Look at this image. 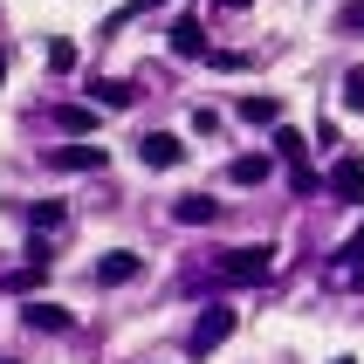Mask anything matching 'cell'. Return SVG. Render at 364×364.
I'll return each mask as SVG.
<instances>
[{
  "label": "cell",
  "instance_id": "6da1fadb",
  "mask_svg": "<svg viewBox=\"0 0 364 364\" xmlns=\"http://www.w3.org/2000/svg\"><path fill=\"white\" fill-rule=\"evenodd\" d=\"M213 275H220V282H234V289H247V282H268V275H275V247H227L220 262H213Z\"/></svg>",
  "mask_w": 364,
  "mask_h": 364
},
{
  "label": "cell",
  "instance_id": "7a4b0ae2",
  "mask_svg": "<svg viewBox=\"0 0 364 364\" xmlns=\"http://www.w3.org/2000/svg\"><path fill=\"white\" fill-rule=\"evenodd\" d=\"M234 323H241V316H234L227 303H206V309H200V323H193V337H186V350H193V358H213V350L234 337Z\"/></svg>",
  "mask_w": 364,
  "mask_h": 364
},
{
  "label": "cell",
  "instance_id": "3957f363",
  "mask_svg": "<svg viewBox=\"0 0 364 364\" xmlns=\"http://www.w3.org/2000/svg\"><path fill=\"white\" fill-rule=\"evenodd\" d=\"M138 165H151V172L186 165V138H172V131H144V138H138Z\"/></svg>",
  "mask_w": 364,
  "mask_h": 364
},
{
  "label": "cell",
  "instance_id": "277c9868",
  "mask_svg": "<svg viewBox=\"0 0 364 364\" xmlns=\"http://www.w3.org/2000/svg\"><path fill=\"white\" fill-rule=\"evenodd\" d=\"M144 275V255H131V247H110L97 262V289H124V282H138Z\"/></svg>",
  "mask_w": 364,
  "mask_h": 364
},
{
  "label": "cell",
  "instance_id": "5b68a950",
  "mask_svg": "<svg viewBox=\"0 0 364 364\" xmlns=\"http://www.w3.org/2000/svg\"><path fill=\"white\" fill-rule=\"evenodd\" d=\"M323 186H330V200H344V206H364V159H337Z\"/></svg>",
  "mask_w": 364,
  "mask_h": 364
},
{
  "label": "cell",
  "instance_id": "8992f818",
  "mask_svg": "<svg viewBox=\"0 0 364 364\" xmlns=\"http://www.w3.org/2000/svg\"><path fill=\"white\" fill-rule=\"evenodd\" d=\"M48 165L55 172H103V144H62V151H48Z\"/></svg>",
  "mask_w": 364,
  "mask_h": 364
},
{
  "label": "cell",
  "instance_id": "52a82bcc",
  "mask_svg": "<svg viewBox=\"0 0 364 364\" xmlns=\"http://www.w3.org/2000/svg\"><path fill=\"white\" fill-rule=\"evenodd\" d=\"M172 55H179V62L206 55V28H200V14H179V21H172Z\"/></svg>",
  "mask_w": 364,
  "mask_h": 364
},
{
  "label": "cell",
  "instance_id": "ba28073f",
  "mask_svg": "<svg viewBox=\"0 0 364 364\" xmlns=\"http://www.w3.org/2000/svg\"><path fill=\"white\" fill-rule=\"evenodd\" d=\"M21 316H28V330H48V337H69V330H76V316L62 303H28Z\"/></svg>",
  "mask_w": 364,
  "mask_h": 364
},
{
  "label": "cell",
  "instance_id": "9c48e42d",
  "mask_svg": "<svg viewBox=\"0 0 364 364\" xmlns=\"http://www.w3.org/2000/svg\"><path fill=\"white\" fill-rule=\"evenodd\" d=\"M90 97H97L103 110H131V97H138V90H131V82H117V76H103V82H90Z\"/></svg>",
  "mask_w": 364,
  "mask_h": 364
},
{
  "label": "cell",
  "instance_id": "30bf717a",
  "mask_svg": "<svg viewBox=\"0 0 364 364\" xmlns=\"http://www.w3.org/2000/svg\"><path fill=\"white\" fill-rule=\"evenodd\" d=\"M234 110H241L247 124H282V97H241Z\"/></svg>",
  "mask_w": 364,
  "mask_h": 364
},
{
  "label": "cell",
  "instance_id": "8fae6325",
  "mask_svg": "<svg viewBox=\"0 0 364 364\" xmlns=\"http://www.w3.org/2000/svg\"><path fill=\"white\" fill-rule=\"evenodd\" d=\"M227 179H234V186H262L268 179V159H262V151H247V159L227 165Z\"/></svg>",
  "mask_w": 364,
  "mask_h": 364
},
{
  "label": "cell",
  "instance_id": "7c38bea8",
  "mask_svg": "<svg viewBox=\"0 0 364 364\" xmlns=\"http://www.w3.org/2000/svg\"><path fill=\"white\" fill-rule=\"evenodd\" d=\"M172 213H179L186 227H206V220H220V206H213V200H200V193H193V200H179Z\"/></svg>",
  "mask_w": 364,
  "mask_h": 364
},
{
  "label": "cell",
  "instance_id": "4fadbf2b",
  "mask_svg": "<svg viewBox=\"0 0 364 364\" xmlns=\"http://www.w3.org/2000/svg\"><path fill=\"white\" fill-rule=\"evenodd\" d=\"M275 151H282L289 165H303V151H309V144H303V131H289V124H275Z\"/></svg>",
  "mask_w": 364,
  "mask_h": 364
},
{
  "label": "cell",
  "instance_id": "5bb4252c",
  "mask_svg": "<svg viewBox=\"0 0 364 364\" xmlns=\"http://www.w3.org/2000/svg\"><path fill=\"white\" fill-rule=\"evenodd\" d=\"M55 117H62V131H90V124H97V110H90V103H62Z\"/></svg>",
  "mask_w": 364,
  "mask_h": 364
},
{
  "label": "cell",
  "instance_id": "9a60e30c",
  "mask_svg": "<svg viewBox=\"0 0 364 364\" xmlns=\"http://www.w3.org/2000/svg\"><path fill=\"white\" fill-rule=\"evenodd\" d=\"M48 69H55V76H69V69H76V41H48Z\"/></svg>",
  "mask_w": 364,
  "mask_h": 364
},
{
  "label": "cell",
  "instance_id": "2e32d148",
  "mask_svg": "<svg viewBox=\"0 0 364 364\" xmlns=\"http://www.w3.org/2000/svg\"><path fill=\"white\" fill-rule=\"evenodd\" d=\"M62 220H69V206H62V200H41L35 206V227H41V234H55Z\"/></svg>",
  "mask_w": 364,
  "mask_h": 364
},
{
  "label": "cell",
  "instance_id": "e0dca14e",
  "mask_svg": "<svg viewBox=\"0 0 364 364\" xmlns=\"http://www.w3.org/2000/svg\"><path fill=\"white\" fill-rule=\"evenodd\" d=\"M344 110H364V69H350V76H344Z\"/></svg>",
  "mask_w": 364,
  "mask_h": 364
},
{
  "label": "cell",
  "instance_id": "ac0fdd59",
  "mask_svg": "<svg viewBox=\"0 0 364 364\" xmlns=\"http://www.w3.org/2000/svg\"><path fill=\"white\" fill-rule=\"evenodd\" d=\"M337 28H344V35H364V0H350L344 14H337Z\"/></svg>",
  "mask_w": 364,
  "mask_h": 364
},
{
  "label": "cell",
  "instance_id": "d6986e66",
  "mask_svg": "<svg viewBox=\"0 0 364 364\" xmlns=\"http://www.w3.org/2000/svg\"><path fill=\"white\" fill-rule=\"evenodd\" d=\"M344 255H364V220H358V234H350V247H344Z\"/></svg>",
  "mask_w": 364,
  "mask_h": 364
},
{
  "label": "cell",
  "instance_id": "ffe728a7",
  "mask_svg": "<svg viewBox=\"0 0 364 364\" xmlns=\"http://www.w3.org/2000/svg\"><path fill=\"white\" fill-rule=\"evenodd\" d=\"M0 76H7V48H0Z\"/></svg>",
  "mask_w": 364,
  "mask_h": 364
},
{
  "label": "cell",
  "instance_id": "44dd1931",
  "mask_svg": "<svg viewBox=\"0 0 364 364\" xmlns=\"http://www.w3.org/2000/svg\"><path fill=\"white\" fill-rule=\"evenodd\" d=\"M220 7H247V0H220Z\"/></svg>",
  "mask_w": 364,
  "mask_h": 364
},
{
  "label": "cell",
  "instance_id": "7402d4cb",
  "mask_svg": "<svg viewBox=\"0 0 364 364\" xmlns=\"http://www.w3.org/2000/svg\"><path fill=\"white\" fill-rule=\"evenodd\" d=\"M330 364H358V358H330Z\"/></svg>",
  "mask_w": 364,
  "mask_h": 364
}]
</instances>
